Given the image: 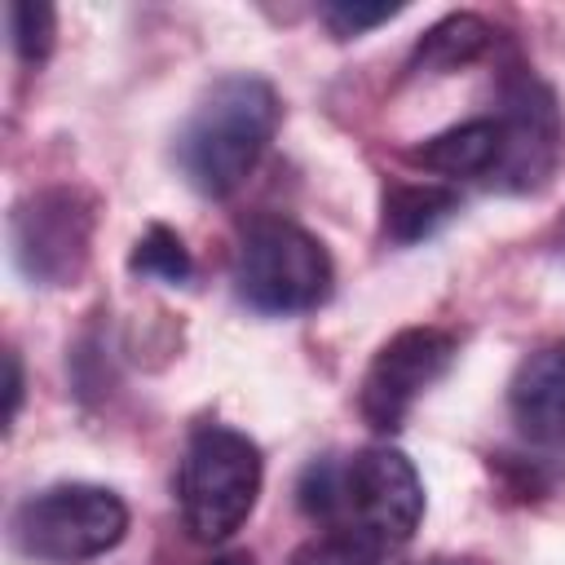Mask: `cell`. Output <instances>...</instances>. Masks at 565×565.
I'll use <instances>...</instances> for the list:
<instances>
[{
    "label": "cell",
    "mask_w": 565,
    "mask_h": 565,
    "mask_svg": "<svg viewBox=\"0 0 565 565\" xmlns=\"http://www.w3.org/2000/svg\"><path fill=\"white\" fill-rule=\"evenodd\" d=\"M128 534V508L115 490L88 481H62L18 503L13 543L49 565H79L106 556Z\"/></svg>",
    "instance_id": "5"
},
{
    "label": "cell",
    "mask_w": 565,
    "mask_h": 565,
    "mask_svg": "<svg viewBox=\"0 0 565 565\" xmlns=\"http://www.w3.org/2000/svg\"><path fill=\"white\" fill-rule=\"evenodd\" d=\"M508 411L534 450L565 459V344H543L521 358L508 384Z\"/></svg>",
    "instance_id": "9"
},
{
    "label": "cell",
    "mask_w": 565,
    "mask_h": 565,
    "mask_svg": "<svg viewBox=\"0 0 565 565\" xmlns=\"http://www.w3.org/2000/svg\"><path fill=\"white\" fill-rule=\"evenodd\" d=\"M53 31H57V13L40 0H18L9 4V35H13V49L26 66H40L53 49Z\"/></svg>",
    "instance_id": "14"
},
{
    "label": "cell",
    "mask_w": 565,
    "mask_h": 565,
    "mask_svg": "<svg viewBox=\"0 0 565 565\" xmlns=\"http://www.w3.org/2000/svg\"><path fill=\"white\" fill-rule=\"evenodd\" d=\"M278 132V93L260 75H225L177 132L181 177L203 199L234 194Z\"/></svg>",
    "instance_id": "2"
},
{
    "label": "cell",
    "mask_w": 565,
    "mask_h": 565,
    "mask_svg": "<svg viewBox=\"0 0 565 565\" xmlns=\"http://www.w3.org/2000/svg\"><path fill=\"white\" fill-rule=\"evenodd\" d=\"M13 260L31 282L71 287L88 265L93 203L75 185H49L22 199L9 216Z\"/></svg>",
    "instance_id": "6"
},
{
    "label": "cell",
    "mask_w": 565,
    "mask_h": 565,
    "mask_svg": "<svg viewBox=\"0 0 565 565\" xmlns=\"http://www.w3.org/2000/svg\"><path fill=\"white\" fill-rule=\"evenodd\" d=\"M561 247H565V216H561Z\"/></svg>",
    "instance_id": "20"
},
{
    "label": "cell",
    "mask_w": 565,
    "mask_h": 565,
    "mask_svg": "<svg viewBox=\"0 0 565 565\" xmlns=\"http://www.w3.org/2000/svg\"><path fill=\"white\" fill-rule=\"evenodd\" d=\"M499 124H503V168H499V185L508 190H534L556 159L561 146V115L552 93L525 71L503 79L499 93Z\"/></svg>",
    "instance_id": "8"
},
{
    "label": "cell",
    "mask_w": 565,
    "mask_h": 565,
    "mask_svg": "<svg viewBox=\"0 0 565 565\" xmlns=\"http://www.w3.org/2000/svg\"><path fill=\"white\" fill-rule=\"evenodd\" d=\"M424 565H472V561H450V556H437V561H424Z\"/></svg>",
    "instance_id": "19"
},
{
    "label": "cell",
    "mask_w": 565,
    "mask_h": 565,
    "mask_svg": "<svg viewBox=\"0 0 565 565\" xmlns=\"http://www.w3.org/2000/svg\"><path fill=\"white\" fill-rule=\"evenodd\" d=\"M335 269L327 247L296 221L260 216L243 230L234 252V291L247 309L291 318L331 296Z\"/></svg>",
    "instance_id": "4"
},
{
    "label": "cell",
    "mask_w": 565,
    "mask_h": 565,
    "mask_svg": "<svg viewBox=\"0 0 565 565\" xmlns=\"http://www.w3.org/2000/svg\"><path fill=\"white\" fill-rule=\"evenodd\" d=\"M260 446L247 433L230 424H199L185 441L177 472V499L190 539L225 543L234 530H243L260 499Z\"/></svg>",
    "instance_id": "3"
},
{
    "label": "cell",
    "mask_w": 565,
    "mask_h": 565,
    "mask_svg": "<svg viewBox=\"0 0 565 565\" xmlns=\"http://www.w3.org/2000/svg\"><path fill=\"white\" fill-rule=\"evenodd\" d=\"M490 44H494V26L481 13H450V18H441L437 26H428L419 35V44L411 53V71L446 75V71H459V66L477 62Z\"/></svg>",
    "instance_id": "12"
},
{
    "label": "cell",
    "mask_w": 565,
    "mask_h": 565,
    "mask_svg": "<svg viewBox=\"0 0 565 565\" xmlns=\"http://www.w3.org/2000/svg\"><path fill=\"white\" fill-rule=\"evenodd\" d=\"M459 212V194L437 181H393L380 199V230L393 243L433 238Z\"/></svg>",
    "instance_id": "11"
},
{
    "label": "cell",
    "mask_w": 565,
    "mask_h": 565,
    "mask_svg": "<svg viewBox=\"0 0 565 565\" xmlns=\"http://www.w3.org/2000/svg\"><path fill=\"white\" fill-rule=\"evenodd\" d=\"M459 353V340L446 327H402L397 335H388L358 388V411L375 433H393L402 428V419L411 415V406L450 371Z\"/></svg>",
    "instance_id": "7"
},
{
    "label": "cell",
    "mask_w": 565,
    "mask_h": 565,
    "mask_svg": "<svg viewBox=\"0 0 565 565\" xmlns=\"http://www.w3.org/2000/svg\"><path fill=\"white\" fill-rule=\"evenodd\" d=\"M128 269L132 274H141V278H159V282H185L190 278V252H185V243H181V234L177 230H168V225H150L141 238H137V247H132V256H128Z\"/></svg>",
    "instance_id": "13"
},
{
    "label": "cell",
    "mask_w": 565,
    "mask_h": 565,
    "mask_svg": "<svg viewBox=\"0 0 565 565\" xmlns=\"http://www.w3.org/2000/svg\"><path fill=\"white\" fill-rule=\"evenodd\" d=\"M411 163L441 172V177H486L494 181L503 168V124L499 115H477L450 124L411 150Z\"/></svg>",
    "instance_id": "10"
},
{
    "label": "cell",
    "mask_w": 565,
    "mask_h": 565,
    "mask_svg": "<svg viewBox=\"0 0 565 565\" xmlns=\"http://www.w3.org/2000/svg\"><path fill=\"white\" fill-rule=\"evenodd\" d=\"M397 13H402V4H362V0H331V4H322V9H318L322 26H327L335 40L366 35L371 26H380V22L397 18Z\"/></svg>",
    "instance_id": "15"
},
{
    "label": "cell",
    "mask_w": 565,
    "mask_h": 565,
    "mask_svg": "<svg viewBox=\"0 0 565 565\" xmlns=\"http://www.w3.org/2000/svg\"><path fill=\"white\" fill-rule=\"evenodd\" d=\"M291 565H384V561L362 552V547H353V543H344V539H335V534H322V539L305 543Z\"/></svg>",
    "instance_id": "16"
},
{
    "label": "cell",
    "mask_w": 565,
    "mask_h": 565,
    "mask_svg": "<svg viewBox=\"0 0 565 565\" xmlns=\"http://www.w3.org/2000/svg\"><path fill=\"white\" fill-rule=\"evenodd\" d=\"M300 508L327 525V534L388 561L406 547L424 521V481L415 463L393 446H362L344 459L327 455L300 472Z\"/></svg>",
    "instance_id": "1"
},
{
    "label": "cell",
    "mask_w": 565,
    "mask_h": 565,
    "mask_svg": "<svg viewBox=\"0 0 565 565\" xmlns=\"http://www.w3.org/2000/svg\"><path fill=\"white\" fill-rule=\"evenodd\" d=\"M18 406H22V362L18 353H4V424L18 419Z\"/></svg>",
    "instance_id": "17"
},
{
    "label": "cell",
    "mask_w": 565,
    "mask_h": 565,
    "mask_svg": "<svg viewBox=\"0 0 565 565\" xmlns=\"http://www.w3.org/2000/svg\"><path fill=\"white\" fill-rule=\"evenodd\" d=\"M207 565H252V556L247 552H225V556H212Z\"/></svg>",
    "instance_id": "18"
}]
</instances>
